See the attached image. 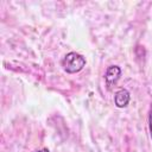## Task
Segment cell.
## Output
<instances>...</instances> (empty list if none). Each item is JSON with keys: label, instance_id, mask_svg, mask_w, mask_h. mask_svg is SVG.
<instances>
[{"label": "cell", "instance_id": "6da1fadb", "mask_svg": "<svg viewBox=\"0 0 152 152\" xmlns=\"http://www.w3.org/2000/svg\"><path fill=\"white\" fill-rule=\"evenodd\" d=\"M84 65H86L84 57L77 52H69L62 59V66L69 74H75L81 71Z\"/></svg>", "mask_w": 152, "mask_h": 152}, {"label": "cell", "instance_id": "7a4b0ae2", "mask_svg": "<svg viewBox=\"0 0 152 152\" xmlns=\"http://www.w3.org/2000/svg\"><path fill=\"white\" fill-rule=\"evenodd\" d=\"M120 75H121V70L116 65H110L107 69L106 75H104V80H106V84H107L108 89H110L118 82V80L120 78Z\"/></svg>", "mask_w": 152, "mask_h": 152}, {"label": "cell", "instance_id": "3957f363", "mask_svg": "<svg viewBox=\"0 0 152 152\" xmlns=\"http://www.w3.org/2000/svg\"><path fill=\"white\" fill-rule=\"evenodd\" d=\"M129 100H131V96H129V93L126 89H120V90H118L115 93L114 102H115L116 107H119V108L126 107L128 104Z\"/></svg>", "mask_w": 152, "mask_h": 152}, {"label": "cell", "instance_id": "5b68a950", "mask_svg": "<svg viewBox=\"0 0 152 152\" xmlns=\"http://www.w3.org/2000/svg\"><path fill=\"white\" fill-rule=\"evenodd\" d=\"M37 152H49V150H48V148H42V150L37 151Z\"/></svg>", "mask_w": 152, "mask_h": 152}, {"label": "cell", "instance_id": "277c9868", "mask_svg": "<svg viewBox=\"0 0 152 152\" xmlns=\"http://www.w3.org/2000/svg\"><path fill=\"white\" fill-rule=\"evenodd\" d=\"M148 128H150V133L152 138V104L150 107V113H148Z\"/></svg>", "mask_w": 152, "mask_h": 152}]
</instances>
